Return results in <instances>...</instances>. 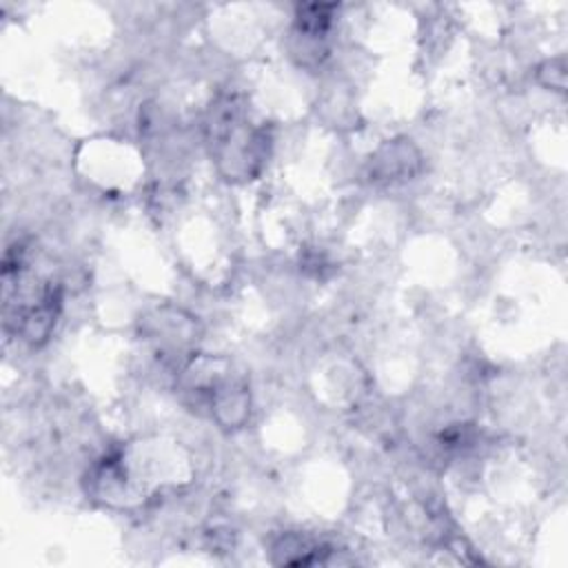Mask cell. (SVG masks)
<instances>
[{"label": "cell", "instance_id": "3", "mask_svg": "<svg viewBox=\"0 0 568 568\" xmlns=\"http://www.w3.org/2000/svg\"><path fill=\"white\" fill-rule=\"evenodd\" d=\"M368 164V175L373 182H402L410 180V175L419 171V153L406 140H395L377 149Z\"/></svg>", "mask_w": 568, "mask_h": 568}, {"label": "cell", "instance_id": "4", "mask_svg": "<svg viewBox=\"0 0 568 568\" xmlns=\"http://www.w3.org/2000/svg\"><path fill=\"white\" fill-rule=\"evenodd\" d=\"M337 4H300L295 9V36L304 40H324L333 27Z\"/></svg>", "mask_w": 568, "mask_h": 568}, {"label": "cell", "instance_id": "2", "mask_svg": "<svg viewBox=\"0 0 568 568\" xmlns=\"http://www.w3.org/2000/svg\"><path fill=\"white\" fill-rule=\"evenodd\" d=\"M184 393L193 399V410H206L224 428H240L248 417V386L244 377L231 373L222 359L193 357L184 368Z\"/></svg>", "mask_w": 568, "mask_h": 568}, {"label": "cell", "instance_id": "1", "mask_svg": "<svg viewBox=\"0 0 568 568\" xmlns=\"http://www.w3.org/2000/svg\"><path fill=\"white\" fill-rule=\"evenodd\" d=\"M206 131L211 155L226 180L257 178L268 158L271 133L251 122L237 95H222L211 104Z\"/></svg>", "mask_w": 568, "mask_h": 568}, {"label": "cell", "instance_id": "5", "mask_svg": "<svg viewBox=\"0 0 568 568\" xmlns=\"http://www.w3.org/2000/svg\"><path fill=\"white\" fill-rule=\"evenodd\" d=\"M539 82L552 91H564L566 87V67H564V60L561 58H555V60H546L539 71Z\"/></svg>", "mask_w": 568, "mask_h": 568}]
</instances>
